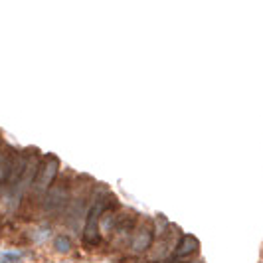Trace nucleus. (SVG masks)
<instances>
[{
    "label": "nucleus",
    "instance_id": "1",
    "mask_svg": "<svg viewBox=\"0 0 263 263\" xmlns=\"http://www.w3.org/2000/svg\"><path fill=\"white\" fill-rule=\"evenodd\" d=\"M58 171H60V160L53 157V155H50V157L46 158V162L38 166L34 184H32L30 190H34L38 196H44L48 192V188L53 184V180L58 176Z\"/></svg>",
    "mask_w": 263,
    "mask_h": 263
},
{
    "label": "nucleus",
    "instance_id": "2",
    "mask_svg": "<svg viewBox=\"0 0 263 263\" xmlns=\"http://www.w3.org/2000/svg\"><path fill=\"white\" fill-rule=\"evenodd\" d=\"M101 214H103V204L101 202H97L87 214L85 228H83V243L87 248H95L99 243V220H101Z\"/></svg>",
    "mask_w": 263,
    "mask_h": 263
},
{
    "label": "nucleus",
    "instance_id": "3",
    "mask_svg": "<svg viewBox=\"0 0 263 263\" xmlns=\"http://www.w3.org/2000/svg\"><path fill=\"white\" fill-rule=\"evenodd\" d=\"M67 200H69V192H67L66 182L52 184L44 194V208L48 212H60L67 204Z\"/></svg>",
    "mask_w": 263,
    "mask_h": 263
},
{
    "label": "nucleus",
    "instance_id": "4",
    "mask_svg": "<svg viewBox=\"0 0 263 263\" xmlns=\"http://www.w3.org/2000/svg\"><path fill=\"white\" fill-rule=\"evenodd\" d=\"M151 241H153V230L141 228L135 234V237H133V250L137 251V253H141V251H145L151 246Z\"/></svg>",
    "mask_w": 263,
    "mask_h": 263
},
{
    "label": "nucleus",
    "instance_id": "5",
    "mask_svg": "<svg viewBox=\"0 0 263 263\" xmlns=\"http://www.w3.org/2000/svg\"><path fill=\"white\" fill-rule=\"evenodd\" d=\"M198 246H200V241H198L194 236H184L180 239L176 251H174V257H186V255L194 253V251L198 250Z\"/></svg>",
    "mask_w": 263,
    "mask_h": 263
},
{
    "label": "nucleus",
    "instance_id": "6",
    "mask_svg": "<svg viewBox=\"0 0 263 263\" xmlns=\"http://www.w3.org/2000/svg\"><path fill=\"white\" fill-rule=\"evenodd\" d=\"M10 162H12V155L6 153V151H0V182H4V184H6V178H8Z\"/></svg>",
    "mask_w": 263,
    "mask_h": 263
},
{
    "label": "nucleus",
    "instance_id": "7",
    "mask_svg": "<svg viewBox=\"0 0 263 263\" xmlns=\"http://www.w3.org/2000/svg\"><path fill=\"white\" fill-rule=\"evenodd\" d=\"M71 239L67 236H58L53 239V250L58 251V253H69L71 251Z\"/></svg>",
    "mask_w": 263,
    "mask_h": 263
},
{
    "label": "nucleus",
    "instance_id": "8",
    "mask_svg": "<svg viewBox=\"0 0 263 263\" xmlns=\"http://www.w3.org/2000/svg\"><path fill=\"white\" fill-rule=\"evenodd\" d=\"M4 263H8V261H4Z\"/></svg>",
    "mask_w": 263,
    "mask_h": 263
}]
</instances>
